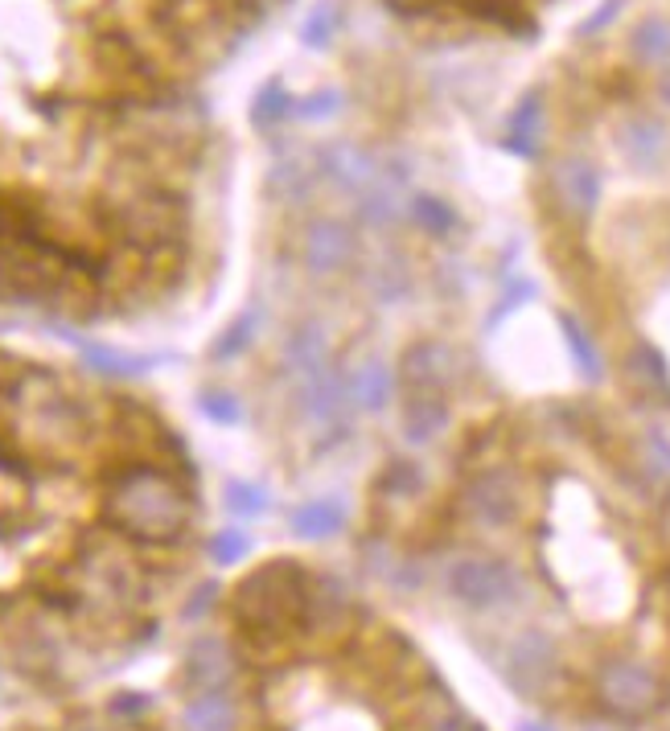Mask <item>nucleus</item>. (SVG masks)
Segmentation results:
<instances>
[{"label":"nucleus","instance_id":"6","mask_svg":"<svg viewBox=\"0 0 670 731\" xmlns=\"http://www.w3.org/2000/svg\"><path fill=\"white\" fill-rule=\"evenodd\" d=\"M296 411L300 420L317 427V432H338L345 439L350 432V390H345V370L342 366H326V370L309 374L296 382Z\"/></svg>","mask_w":670,"mask_h":731},{"label":"nucleus","instance_id":"37","mask_svg":"<svg viewBox=\"0 0 670 731\" xmlns=\"http://www.w3.org/2000/svg\"><path fill=\"white\" fill-rule=\"evenodd\" d=\"M428 731H481L469 716H461L457 707H444L441 716L428 723Z\"/></svg>","mask_w":670,"mask_h":731},{"label":"nucleus","instance_id":"19","mask_svg":"<svg viewBox=\"0 0 670 731\" xmlns=\"http://www.w3.org/2000/svg\"><path fill=\"white\" fill-rule=\"evenodd\" d=\"M408 218L424 230L428 239H448L461 227V214L453 202H444L436 194H411L408 197Z\"/></svg>","mask_w":670,"mask_h":731},{"label":"nucleus","instance_id":"40","mask_svg":"<svg viewBox=\"0 0 670 731\" xmlns=\"http://www.w3.org/2000/svg\"><path fill=\"white\" fill-rule=\"evenodd\" d=\"M523 731H547L543 723H523Z\"/></svg>","mask_w":670,"mask_h":731},{"label":"nucleus","instance_id":"22","mask_svg":"<svg viewBox=\"0 0 670 731\" xmlns=\"http://www.w3.org/2000/svg\"><path fill=\"white\" fill-rule=\"evenodd\" d=\"M359 218L362 222H371V227H395L399 218H408V202L399 197V185H395V181L383 185V178H378L375 185L362 194Z\"/></svg>","mask_w":670,"mask_h":731},{"label":"nucleus","instance_id":"3","mask_svg":"<svg viewBox=\"0 0 670 731\" xmlns=\"http://www.w3.org/2000/svg\"><path fill=\"white\" fill-rule=\"evenodd\" d=\"M16 427L37 453L66 456L87 436V411L49 374L30 370L16 387Z\"/></svg>","mask_w":670,"mask_h":731},{"label":"nucleus","instance_id":"18","mask_svg":"<svg viewBox=\"0 0 670 731\" xmlns=\"http://www.w3.org/2000/svg\"><path fill=\"white\" fill-rule=\"evenodd\" d=\"M70 342L79 345L82 362H87L91 370L107 374V378H140V374H148V366H152V358H140V354H128V350H115V345L79 342V338H70Z\"/></svg>","mask_w":670,"mask_h":731},{"label":"nucleus","instance_id":"8","mask_svg":"<svg viewBox=\"0 0 670 731\" xmlns=\"http://www.w3.org/2000/svg\"><path fill=\"white\" fill-rule=\"evenodd\" d=\"M453 374H457V354L444 342L424 338V342L404 350V362H399L395 382H399L404 395H448Z\"/></svg>","mask_w":670,"mask_h":731},{"label":"nucleus","instance_id":"38","mask_svg":"<svg viewBox=\"0 0 670 731\" xmlns=\"http://www.w3.org/2000/svg\"><path fill=\"white\" fill-rule=\"evenodd\" d=\"M617 9H622V4H617V0H605V9H601V13L592 16L589 25H584V33H597V30H601V25H609V21H613V16H617Z\"/></svg>","mask_w":670,"mask_h":731},{"label":"nucleus","instance_id":"24","mask_svg":"<svg viewBox=\"0 0 670 731\" xmlns=\"http://www.w3.org/2000/svg\"><path fill=\"white\" fill-rule=\"evenodd\" d=\"M288 115H296V99L288 95V87L280 79L263 82L260 95L251 99V124L255 128H276L280 119H288Z\"/></svg>","mask_w":670,"mask_h":731},{"label":"nucleus","instance_id":"41","mask_svg":"<svg viewBox=\"0 0 670 731\" xmlns=\"http://www.w3.org/2000/svg\"><path fill=\"white\" fill-rule=\"evenodd\" d=\"M667 592H670V575H667Z\"/></svg>","mask_w":670,"mask_h":731},{"label":"nucleus","instance_id":"32","mask_svg":"<svg viewBox=\"0 0 670 731\" xmlns=\"http://www.w3.org/2000/svg\"><path fill=\"white\" fill-rule=\"evenodd\" d=\"M540 293V288H535V279H526V276H514L507 284V288H502V296H498V305H493L490 309V317H486V325L490 329H498L502 325V321H507L510 312L514 309H523L526 300H531V296Z\"/></svg>","mask_w":670,"mask_h":731},{"label":"nucleus","instance_id":"14","mask_svg":"<svg viewBox=\"0 0 670 731\" xmlns=\"http://www.w3.org/2000/svg\"><path fill=\"white\" fill-rule=\"evenodd\" d=\"M448 427V395H404V436L424 448Z\"/></svg>","mask_w":670,"mask_h":731},{"label":"nucleus","instance_id":"10","mask_svg":"<svg viewBox=\"0 0 670 731\" xmlns=\"http://www.w3.org/2000/svg\"><path fill=\"white\" fill-rule=\"evenodd\" d=\"M552 670H556V650H552V641L543 633H523L519 641H510L507 650V678L510 686H519L526 699H540V690L547 686L552 678Z\"/></svg>","mask_w":670,"mask_h":731},{"label":"nucleus","instance_id":"7","mask_svg":"<svg viewBox=\"0 0 670 731\" xmlns=\"http://www.w3.org/2000/svg\"><path fill=\"white\" fill-rule=\"evenodd\" d=\"M359 260V235L345 227L342 218H317L305 230L300 243V263L313 276H342L350 263Z\"/></svg>","mask_w":670,"mask_h":731},{"label":"nucleus","instance_id":"21","mask_svg":"<svg viewBox=\"0 0 670 731\" xmlns=\"http://www.w3.org/2000/svg\"><path fill=\"white\" fill-rule=\"evenodd\" d=\"M185 731H235V703L223 690H202L185 716H181Z\"/></svg>","mask_w":670,"mask_h":731},{"label":"nucleus","instance_id":"12","mask_svg":"<svg viewBox=\"0 0 670 731\" xmlns=\"http://www.w3.org/2000/svg\"><path fill=\"white\" fill-rule=\"evenodd\" d=\"M395 387H399V382H395V370L378 358H366L345 370L350 403H354V411H366V415H375V411H383V407L391 403Z\"/></svg>","mask_w":670,"mask_h":731},{"label":"nucleus","instance_id":"23","mask_svg":"<svg viewBox=\"0 0 670 731\" xmlns=\"http://www.w3.org/2000/svg\"><path fill=\"white\" fill-rule=\"evenodd\" d=\"M540 128H543V107L535 95H526L514 115H510V128H507V148L514 157H535L540 152Z\"/></svg>","mask_w":670,"mask_h":731},{"label":"nucleus","instance_id":"5","mask_svg":"<svg viewBox=\"0 0 670 731\" xmlns=\"http://www.w3.org/2000/svg\"><path fill=\"white\" fill-rule=\"evenodd\" d=\"M597 699L605 703V711H613L617 719H641L662 703V686H658L655 670L646 662L613 658L597 674Z\"/></svg>","mask_w":670,"mask_h":731},{"label":"nucleus","instance_id":"13","mask_svg":"<svg viewBox=\"0 0 670 731\" xmlns=\"http://www.w3.org/2000/svg\"><path fill=\"white\" fill-rule=\"evenodd\" d=\"M326 366H333V350H329L326 329L313 325V321L309 325H296L288 333V342H284V370L300 382V378L326 370Z\"/></svg>","mask_w":670,"mask_h":731},{"label":"nucleus","instance_id":"27","mask_svg":"<svg viewBox=\"0 0 670 731\" xmlns=\"http://www.w3.org/2000/svg\"><path fill=\"white\" fill-rule=\"evenodd\" d=\"M230 674L227 666V650L218 646V641H202V646H194V653H190V678H194L202 690H218V683Z\"/></svg>","mask_w":670,"mask_h":731},{"label":"nucleus","instance_id":"11","mask_svg":"<svg viewBox=\"0 0 670 731\" xmlns=\"http://www.w3.org/2000/svg\"><path fill=\"white\" fill-rule=\"evenodd\" d=\"M317 164H321L317 173H321L326 181H333L342 194H359L362 197L378 178H383L378 161L359 145H329L326 152L317 157Z\"/></svg>","mask_w":670,"mask_h":731},{"label":"nucleus","instance_id":"33","mask_svg":"<svg viewBox=\"0 0 670 731\" xmlns=\"http://www.w3.org/2000/svg\"><path fill=\"white\" fill-rule=\"evenodd\" d=\"M197 411H202V415H206L211 423H223V427L243 423V403H239L235 395H227V390H202Z\"/></svg>","mask_w":670,"mask_h":731},{"label":"nucleus","instance_id":"20","mask_svg":"<svg viewBox=\"0 0 670 731\" xmlns=\"http://www.w3.org/2000/svg\"><path fill=\"white\" fill-rule=\"evenodd\" d=\"M345 526V505L338 498H313L293 514V530L300 538H333Z\"/></svg>","mask_w":670,"mask_h":731},{"label":"nucleus","instance_id":"25","mask_svg":"<svg viewBox=\"0 0 670 731\" xmlns=\"http://www.w3.org/2000/svg\"><path fill=\"white\" fill-rule=\"evenodd\" d=\"M559 329H564V342H568V350H572L576 370L584 374L589 382H597L605 370H601V350H597V342L589 338V329L580 325L576 317H568V312H559Z\"/></svg>","mask_w":670,"mask_h":731},{"label":"nucleus","instance_id":"9","mask_svg":"<svg viewBox=\"0 0 670 731\" xmlns=\"http://www.w3.org/2000/svg\"><path fill=\"white\" fill-rule=\"evenodd\" d=\"M465 502V514L477 522V526H510L514 514H519V486L507 469H481L469 477V486L461 493Z\"/></svg>","mask_w":670,"mask_h":731},{"label":"nucleus","instance_id":"34","mask_svg":"<svg viewBox=\"0 0 670 731\" xmlns=\"http://www.w3.org/2000/svg\"><path fill=\"white\" fill-rule=\"evenodd\" d=\"M342 112V91L326 87V91H313V95L296 99V119H333Z\"/></svg>","mask_w":670,"mask_h":731},{"label":"nucleus","instance_id":"36","mask_svg":"<svg viewBox=\"0 0 670 731\" xmlns=\"http://www.w3.org/2000/svg\"><path fill=\"white\" fill-rule=\"evenodd\" d=\"M634 374H638V378H646L650 387H667V382H670L667 362H662V354H655L650 345H638V354H634Z\"/></svg>","mask_w":670,"mask_h":731},{"label":"nucleus","instance_id":"15","mask_svg":"<svg viewBox=\"0 0 670 731\" xmlns=\"http://www.w3.org/2000/svg\"><path fill=\"white\" fill-rule=\"evenodd\" d=\"M556 194L564 202V210L576 218H589L601 202V178L589 161H564L556 169Z\"/></svg>","mask_w":670,"mask_h":731},{"label":"nucleus","instance_id":"29","mask_svg":"<svg viewBox=\"0 0 670 731\" xmlns=\"http://www.w3.org/2000/svg\"><path fill=\"white\" fill-rule=\"evenodd\" d=\"M634 54H638L641 62H667L670 58V21H662V16L641 21L638 33H634Z\"/></svg>","mask_w":670,"mask_h":731},{"label":"nucleus","instance_id":"4","mask_svg":"<svg viewBox=\"0 0 670 731\" xmlns=\"http://www.w3.org/2000/svg\"><path fill=\"white\" fill-rule=\"evenodd\" d=\"M519 587H523L519 571L510 568L507 559H490V555H457L444 568V592L461 608H474V613L507 608L519 596Z\"/></svg>","mask_w":670,"mask_h":731},{"label":"nucleus","instance_id":"30","mask_svg":"<svg viewBox=\"0 0 670 731\" xmlns=\"http://www.w3.org/2000/svg\"><path fill=\"white\" fill-rule=\"evenodd\" d=\"M342 25V13L333 9V0H321L309 16H305V25H300V42L309 49H326L333 42V33Z\"/></svg>","mask_w":670,"mask_h":731},{"label":"nucleus","instance_id":"28","mask_svg":"<svg viewBox=\"0 0 670 731\" xmlns=\"http://www.w3.org/2000/svg\"><path fill=\"white\" fill-rule=\"evenodd\" d=\"M255 329H260V305H255V309H243L227 325V333H218V342H214V358L218 362L239 358L247 345L255 342Z\"/></svg>","mask_w":670,"mask_h":731},{"label":"nucleus","instance_id":"35","mask_svg":"<svg viewBox=\"0 0 670 731\" xmlns=\"http://www.w3.org/2000/svg\"><path fill=\"white\" fill-rule=\"evenodd\" d=\"M247 551H251V538H247L243 530H218V535L211 538V555L218 563H239Z\"/></svg>","mask_w":670,"mask_h":731},{"label":"nucleus","instance_id":"2","mask_svg":"<svg viewBox=\"0 0 670 731\" xmlns=\"http://www.w3.org/2000/svg\"><path fill=\"white\" fill-rule=\"evenodd\" d=\"M313 604V584L309 575L296 568L293 559H276L263 571H255L235 601V617L243 629L260 637H288L296 633V625H305V613Z\"/></svg>","mask_w":670,"mask_h":731},{"label":"nucleus","instance_id":"39","mask_svg":"<svg viewBox=\"0 0 670 731\" xmlns=\"http://www.w3.org/2000/svg\"><path fill=\"white\" fill-rule=\"evenodd\" d=\"M658 91H662V99H667V103H670V70H667V75H662V82H658Z\"/></svg>","mask_w":670,"mask_h":731},{"label":"nucleus","instance_id":"31","mask_svg":"<svg viewBox=\"0 0 670 731\" xmlns=\"http://www.w3.org/2000/svg\"><path fill=\"white\" fill-rule=\"evenodd\" d=\"M268 489L255 481H227V510L235 518H263L268 514Z\"/></svg>","mask_w":670,"mask_h":731},{"label":"nucleus","instance_id":"16","mask_svg":"<svg viewBox=\"0 0 670 731\" xmlns=\"http://www.w3.org/2000/svg\"><path fill=\"white\" fill-rule=\"evenodd\" d=\"M362 288L378 305H404L411 288H416V276H411V267L404 260H378L362 272Z\"/></svg>","mask_w":670,"mask_h":731},{"label":"nucleus","instance_id":"26","mask_svg":"<svg viewBox=\"0 0 670 731\" xmlns=\"http://www.w3.org/2000/svg\"><path fill=\"white\" fill-rule=\"evenodd\" d=\"M420 489H424V469L416 460H391L387 469L378 472V493L391 498V502L420 498Z\"/></svg>","mask_w":670,"mask_h":731},{"label":"nucleus","instance_id":"1","mask_svg":"<svg viewBox=\"0 0 670 731\" xmlns=\"http://www.w3.org/2000/svg\"><path fill=\"white\" fill-rule=\"evenodd\" d=\"M107 518L124 535L169 542V538L185 535V526H190V498L157 465H132L115 477L112 498H107Z\"/></svg>","mask_w":670,"mask_h":731},{"label":"nucleus","instance_id":"17","mask_svg":"<svg viewBox=\"0 0 670 731\" xmlns=\"http://www.w3.org/2000/svg\"><path fill=\"white\" fill-rule=\"evenodd\" d=\"M622 152L638 164V169H655V164L662 161V152H667V132H662V124L646 119V115L629 119L622 132Z\"/></svg>","mask_w":670,"mask_h":731}]
</instances>
